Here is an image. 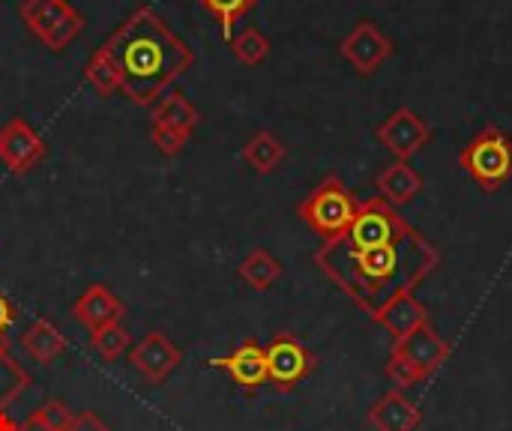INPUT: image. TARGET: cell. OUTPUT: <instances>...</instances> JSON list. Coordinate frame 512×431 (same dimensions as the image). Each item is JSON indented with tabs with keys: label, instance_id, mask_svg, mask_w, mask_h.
<instances>
[{
	"label": "cell",
	"instance_id": "obj_1",
	"mask_svg": "<svg viewBox=\"0 0 512 431\" xmlns=\"http://www.w3.org/2000/svg\"><path fill=\"white\" fill-rule=\"evenodd\" d=\"M315 264L324 276L348 294L369 318L402 294H414L441 264L438 249L408 225L396 240L381 246H351L342 237L321 243Z\"/></svg>",
	"mask_w": 512,
	"mask_h": 431
},
{
	"label": "cell",
	"instance_id": "obj_2",
	"mask_svg": "<svg viewBox=\"0 0 512 431\" xmlns=\"http://www.w3.org/2000/svg\"><path fill=\"white\" fill-rule=\"evenodd\" d=\"M105 48L120 66V93L135 105L159 102L168 84H174L195 60L186 42L147 6L135 9L108 36Z\"/></svg>",
	"mask_w": 512,
	"mask_h": 431
},
{
	"label": "cell",
	"instance_id": "obj_3",
	"mask_svg": "<svg viewBox=\"0 0 512 431\" xmlns=\"http://www.w3.org/2000/svg\"><path fill=\"white\" fill-rule=\"evenodd\" d=\"M357 207H360V201L342 183V177L330 174L297 204V216L327 243V240L342 237L351 228Z\"/></svg>",
	"mask_w": 512,
	"mask_h": 431
},
{
	"label": "cell",
	"instance_id": "obj_4",
	"mask_svg": "<svg viewBox=\"0 0 512 431\" xmlns=\"http://www.w3.org/2000/svg\"><path fill=\"white\" fill-rule=\"evenodd\" d=\"M459 165L483 192L504 189L512 180V138L498 126L480 129L459 153Z\"/></svg>",
	"mask_w": 512,
	"mask_h": 431
},
{
	"label": "cell",
	"instance_id": "obj_5",
	"mask_svg": "<svg viewBox=\"0 0 512 431\" xmlns=\"http://www.w3.org/2000/svg\"><path fill=\"white\" fill-rule=\"evenodd\" d=\"M21 21L51 51H63L84 30V15L69 0H24Z\"/></svg>",
	"mask_w": 512,
	"mask_h": 431
},
{
	"label": "cell",
	"instance_id": "obj_6",
	"mask_svg": "<svg viewBox=\"0 0 512 431\" xmlns=\"http://www.w3.org/2000/svg\"><path fill=\"white\" fill-rule=\"evenodd\" d=\"M267 381L279 393H294L318 366L315 354L294 336V333H276L267 348Z\"/></svg>",
	"mask_w": 512,
	"mask_h": 431
},
{
	"label": "cell",
	"instance_id": "obj_7",
	"mask_svg": "<svg viewBox=\"0 0 512 431\" xmlns=\"http://www.w3.org/2000/svg\"><path fill=\"white\" fill-rule=\"evenodd\" d=\"M402 231H408V222L399 216V207H393L390 201H384L381 195L360 201L357 216L351 222V228L342 234L345 243L363 249V246H381L396 240Z\"/></svg>",
	"mask_w": 512,
	"mask_h": 431
},
{
	"label": "cell",
	"instance_id": "obj_8",
	"mask_svg": "<svg viewBox=\"0 0 512 431\" xmlns=\"http://www.w3.org/2000/svg\"><path fill=\"white\" fill-rule=\"evenodd\" d=\"M45 156L48 144L24 117H12L0 126V162L12 174H30Z\"/></svg>",
	"mask_w": 512,
	"mask_h": 431
},
{
	"label": "cell",
	"instance_id": "obj_9",
	"mask_svg": "<svg viewBox=\"0 0 512 431\" xmlns=\"http://www.w3.org/2000/svg\"><path fill=\"white\" fill-rule=\"evenodd\" d=\"M129 363L132 369L153 387L165 384L183 363L180 348L159 330H150L135 348H129Z\"/></svg>",
	"mask_w": 512,
	"mask_h": 431
},
{
	"label": "cell",
	"instance_id": "obj_10",
	"mask_svg": "<svg viewBox=\"0 0 512 431\" xmlns=\"http://www.w3.org/2000/svg\"><path fill=\"white\" fill-rule=\"evenodd\" d=\"M378 141L384 144L387 153H393L396 159L408 162L414 153H420L429 141H432V129L429 123L414 114L411 108H399L393 111L381 126H378Z\"/></svg>",
	"mask_w": 512,
	"mask_h": 431
},
{
	"label": "cell",
	"instance_id": "obj_11",
	"mask_svg": "<svg viewBox=\"0 0 512 431\" xmlns=\"http://www.w3.org/2000/svg\"><path fill=\"white\" fill-rule=\"evenodd\" d=\"M393 354L402 357L405 363H411L423 378H429L435 369H441L450 360L453 345L444 336H438L432 324H423L420 330L408 333L405 339H396L393 342Z\"/></svg>",
	"mask_w": 512,
	"mask_h": 431
},
{
	"label": "cell",
	"instance_id": "obj_12",
	"mask_svg": "<svg viewBox=\"0 0 512 431\" xmlns=\"http://www.w3.org/2000/svg\"><path fill=\"white\" fill-rule=\"evenodd\" d=\"M342 57L360 72V75H372L390 54H393V42L372 24V21H360L339 45Z\"/></svg>",
	"mask_w": 512,
	"mask_h": 431
},
{
	"label": "cell",
	"instance_id": "obj_13",
	"mask_svg": "<svg viewBox=\"0 0 512 431\" xmlns=\"http://www.w3.org/2000/svg\"><path fill=\"white\" fill-rule=\"evenodd\" d=\"M210 366L222 369L237 387H243L249 393L264 387V384H270L267 381V354H264V345H258L255 339L240 342L231 354L210 360Z\"/></svg>",
	"mask_w": 512,
	"mask_h": 431
},
{
	"label": "cell",
	"instance_id": "obj_14",
	"mask_svg": "<svg viewBox=\"0 0 512 431\" xmlns=\"http://www.w3.org/2000/svg\"><path fill=\"white\" fill-rule=\"evenodd\" d=\"M366 423L375 431H417L423 426V408L393 387L369 408Z\"/></svg>",
	"mask_w": 512,
	"mask_h": 431
},
{
	"label": "cell",
	"instance_id": "obj_15",
	"mask_svg": "<svg viewBox=\"0 0 512 431\" xmlns=\"http://www.w3.org/2000/svg\"><path fill=\"white\" fill-rule=\"evenodd\" d=\"M72 315L81 327H87L90 333L108 324H120L126 315V303L120 297H114L105 285H90L75 303H72Z\"/></svg>",
	"mask_w": 512,
	"mask_h": 431
},
{
	"label": "cell",
	"instance_id": "obj_16",
	"mask_svg": "<svg viewBox=\"0 0 512 431\" xmlns=\"http://www.w3.org/2000/svg\"><path fill=\"white\" fill-rule=\"evenodd\" d=\"M372 321L381 324L393 336V342H396V339H405L408 333L420 330L423 324H432V315H429V309L414 294H402L393 303H387Z\"/></svg>",
	"mask_w": 512,
	"mask_h": 431
},
{
	"label": "cell",
	"instance_id": "obj_17",
	"mask_svg": "<svg viewBox=\"0 0 512 431\" xmlns=\"http://www.w3.org/2000/svg\"><path fill=\"white\" fill-rule=\"evenodd\" d=\"M375 186H378V195H381L384 201H390L393 207H405V204H411V201L423 192L426 183H423V174H420L411 162L396 159L390 168H384V171L378 174Z\"/></svg>",
	"mask_w": 512,
	"mask_h": 431
},
{
	"label": "cell",
	"instance_id": "obj_18",
	"mask_svg": "<svg viewBox=\"0 0 512 431\" xmlns=\"http://www.w3.org/2000/svg\"><path fill=\"white\" fill-rule=\"evenodd\" d=\"M21 348L30 360H36L39 366H51L57 357L66 354V336L60 333L57 324H51L48 318H36L24 333H21Z\"/></svg>",
	"mask_w": 512,
	"mask_h": 431
},
{
	"label": "cell",
	"instance_id": "obj_19",
	"mask_svg": "<svg viewBox=\"0 0 512 431\" xmlns=\"http://www.w3.org/2000/svg\"><path fill=\"white\" fill-rule=\"evenodd\" d=\"M198 120H201L198 108L183 93H177V90L174 93H165L159 102H153V111H150V123L168 126V129H174V132H180L186 138H192Z\"/></svg>",
	"mask_w": 512,
	"mask_h": 431
},
{
	"label": "cell",
	"instance_id": "obj_20",
	"mask_svg": "<svg viewBox=\"0 0 512 431\" xmlns=\"http://www.w3.org/2000/svg\"><path fill=\"white\" fill-rule=\"evenodd\" d=\"M288 156V147L282 144L279 135H273L270 129L255 132L246 144H243V162L255 171V174H273Z\"/></svg>",
	"mask_w": 512,
	"mask_h": 431
},
{
	"label": "cell",
	"instance_id": "obj_21",
	"mask_svg": "<svg viewBox=\"0 0 512 431\" xmlns=\"http://www.w3.org/2000/svg\"><path fill=\"white\" fill-rule=\"evenodd\" d=\"M237 276L252 288V291H270L279 279H282V264L276 255H270L267 249H252L240 267H237Z\"/></svg>",
	"mask_w": 512,
	"mask_h": 431
},
{
	"label": "cell",
	"instance_id": "obj_22",
	"mask_svg": "<svg viewBox=\"0 0 512 431\" xmlns=\"http://www.w3.org/2000/svg\"><path fill=\"white\" fill-rule=\"evenodd\" d=\"M84 78L87 84L99 93V96H114L120 87H123V78H120V66L114 63V57L108 54V48H96L84 66Z\"/></svg>",
	"mask_w": 512,
	"mask_h": 431
},
{
	"label": "cell",
	"instance_id": "obj_23",
	"mask_svg": "<svg viewBox=\"0 0 512 431\" xmlns=\"http://www.w3.org/2000/svg\"><path fill=\"white\" fill-rule=\"evenodd\" d=\"M30 372L12 357L9 345H0V411H9V405L30 387Z\"/></svg>",
	"mask_w": 512,
	"mask_h": 431
},
{
	"label": "cell",
	"instance_id": "obj_24",
	"mask_svg": "<svg viewBox=\"0 0 512 431\" xmlns=\"http://www.w3.org/2000/svg\"><path fill=\"white\" fill-rule=\"evenodd\" d=\"M132 348V336L123 324H108L90 333V351H96L105 363L120 360Z\"/></svg>",
	"mask_w": 512,
	"mask_h": 431
},
{
	"label": "cell",
	"instance_id": "obj_25",
	"mask_svg": "<svg viewBox=\"0 0 512 431\" xmlns=\"http://www.w3.org/2000/svg\"><path fill=\"white\" fill-rule=\"evenodd\" d=\"M198 3L219 21L222 39L231 42V39H234V24H237L246 12H252L258 0H198Z\"/></svg>",
	"mask_w": 512,
	"mask_h": 431
},
{
	"label": "cell",
	"instance_id": "obj_26",
	"mask_svg": "<svg viewBox=\"0 0 512 431\" xmlns=\"http://www.w3.org/2000/svg\"><path fill=\"white\" fill-rule=\"evenodd\" d=\"M231 51L240 63L246 66H258L267 54H270V39L258 30V27H246L231 39Z\"/></svg>",
	"mask_w": 512,
	"mask_h": 431
},
{
	"label": "cell",
	"instance_id": "obj_27",
	"mask_svg": "<svg viewBox=\"0 0 512 431\" xmlns=\"http://www.w3.org/2000/svg\"><path fill=\"white\" fill-rule=\"evenodd\" d=\"M150 141H153L156 150H159L162 156H168V159L180 156V153L186 150V144H189L186 135H180V132L168 129V126H156V123H150Z\"/></svg>",
	"mask_w": 512,
	"mask_h": 431
},
{
	"label": "cell",
	"instance_id": "obj_28",
	"mask_svg": "<svg viewBox=\"0 0 512 431\" xmlns=\"http://www.w3.org/2000/svg\"><path fill=\"white\" fill-rule=\"evenodd\" d=\"M387 378H390V384L396 387V390H411V387H417L420 381H426L411 363H405L402 357H396V354H390V360H387Z\"/></svg>",
	"mask_w": 512,
	"mask_h": 431
},
{
	"label": "cell",
	"instance_id": "obj_29",
	"mask_svg": "<svg viewBox=\"0 0 512 431\" xmlns=\"http://www.w3.org/2000/svg\"><path fill=\"white\" fill-rule=\"evenodd\" d=\"M36 414L48 423V429L51 431H69L72 429V420H75L72 408H69L66 402H60V399L42 402V405L36 408Z\"/></svg>",
	"mask_w": 512,
	"mask_h": 431
},
{
	"label": "cell",
	"instance_id": "obj_30",
	"mask_svg": "<svg viewBox=\"0 0 512 431\" xmlns=\"http://www.w3.org/2000/svg\"><path fill=\"white\" fill-rule=\"evenodd\" d=\"M18 321V306L0 291V345H9V330Z\"/></svg>",
	"mask_w": 512,
	"mask_h": 431
},
{
	"label": "cell",
	"instance_id": "obj_31",
	"mask_svg": "<svg viewBox=\"0 0 512 431\" xmlns=\"http://www.w3.org/2000/svg\"><path fill=\"white\" fill-rule=\"evenodd\" d=\"M69 431H111V426H108L99 414H93V411H81V414H75L72 429Z\"/></svg>",
	"mask_w": 512,
	"mask_h": 431
},
{
	"label": "cell",
	"instance_id": "obj_32",
	"mask_svg": "<svg viewBox=\"0 0 512 431\" xmlns=\"http://www.w3.org/2000/svg\"><path fill=\"white\" fill-rule=\"evenodd\" d=\"M18 431H51V429H48V423H45V420H42V417L33 411V414H30V417H27V420L18 426Z\"/></svg>",
	"mask_w": 512,
	"mask_h": 431
},
{
	"label": "cell",
	"instance_id": "obj_33",
	"mask_svg": "<svg viewBox=\"0 0 512 431\" xmlns=\"http://www.w3.org/2000/svg\"><path fill=\"white\" fill-rule=\"evenodd\" d=\"M0 431H18V423L6 411H0Z\"/></svg>",
	"mask_w": 512,
	"mask_h": 431
},
{
	"label": "cell",
	"instance_id": "obj_34",
	"mask_svg": "<svg viewBox=\"0 0 512 431\" xmlns=\"http://www.w3.org/2000/svg\"><path fill=\"white\" fill-rule=\"evenodd\" d=\"M0 3H3V0H0Z\"/></svg>",
	"mask_w": 512,
	"mask_h": 431
}]
</instances>
